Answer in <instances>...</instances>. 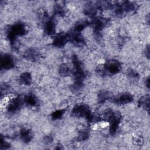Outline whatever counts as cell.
<instances>
[{"mask_svg":"<svg viewBox=\"0 0 150 150\" xmlns=\"http://www.w3.org/2000/svg\"><path fill=\"white\" fill-rule=\"evenodd\" d=\"M132 100V97L131 95L128 93L123 94L120 96L118 99V101L121 104H127L131 102Z\"/></svg>","mask_w":150,"mask_h":150,"instance_id":"obj_3","label":"cell"},{"mask_svg":"<svg viewBox=\"0 0 150 150\" xmlns=\"http://www.w3.org/2000/svg\"><path fill=\"white\" fill-rule=\"evenodd\" d=\"M121 68V65L120 63L116 60H111L109 61L107 65L106 69L107 70L111 73H118Z\"/></svg>","mask_w":150,"mask_h":150,"instance_id":"obj_1","label":"cell"},{"mask_svg":"<svg viewBox=\"0 0 150 150\" xmlns=\"http://www.w3.org/2000/svg\"><path fill=\"white\" fill-rule=\"evenodd\" d=\"M21 82L25 85H29L32 81V77L29 73H23L20 76Z\"/></svg>","mask_w":150,"mask_h":150,"instance_id":"obj_2","label":"cell"}]
</instances>
